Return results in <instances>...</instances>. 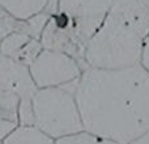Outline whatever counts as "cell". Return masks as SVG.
<instances>
[{"instance_id": "obj_11", "label": "cell", "mask_w": 149, "mask_h": 144, "mask_svg": "<svg viewBox=\"0 0 149 144\" xmlns=\"http://www.w3.org/2000/svg\"><path fill=\"white\" fill-rule=\"evenodd\" d=\"M16 30H25L28 31V26H26L25 21H18L15 17L5 12L3 8H0V42L5 38L9 33ZM29 33V31H28Z\"/></svg>"}, {"instance_id": "obj_7", "label": "cell", "mask_w": 149, "mask_h": 144, "mask_svg": "<svg viewBox=\"0 0 149 144\" xmlns=\"http://www.w3.org/2000/svg\"><path fill=\"white\" fill-rule=\"evenodd\" d=\"M52 0H0V8L18 21H26L46 10Z\"/></svg>"}, {"instance_id": "obj_13", "label": "cell", "mask_w": 149, "mask_h": 144, "mask_svg": "<svg viewBox=\"0 0 149 144\" xmlns=\"http://www.w3.org/2000/svg\"><path fill=\"white\" fill-rule=\"evenodd\" d=\"M18 106H20V100L15 94L0 87V109L18 114Z\"/></svg>"}, {"instance_id": "obj_3", "label": "cell", "mask_w": 149, "mask_h": 144, "mask_svg": "<svg viewBox=\"0 0 149 144\" xmlns=\"http://www.w3.org/2000/svg\"><path fill=\"white\" fill-rule=\"evenodd\" d=\"M111 5L113 0H58L56 12L51 15L39 37L42 47L71 55L85 70L86 45Z\"/></svg>"}, {"instance_id": "obj_2", "label": "cell", "mask_w": 149, "mask_h": 144, "mask_svg": "<svg viewBox=\"0 0 149 144\" xmlns=\"http://www.w3.org/2000/svg\"><path fill=\"white\" fill-rule=\"evenodd\" d=\"M148 34L149 13L141 1H113L107 16L86 45L85 67L119 70L139 64Z\"/></svg>"}, {"instance_id": "obj_14", "label": "cell", "mask_w": 149, "mask_h": 144, "mask_svg": "<svg viewBox=\"0 0 149 144\" xmlns=\"http://www.w3.org/2000/svg\"><path fill=\"white\" fill-rule=\"evenodd\" d=\"M139 64L149 73V34L145 37L141 47V54H140V62Z\"/></svg>"}, {"instance_id": "obj_6", "label": "cell", "mask_w": 149, "mask_h": 144, "mask_svg": "<svg viewBox=\"0 0 149 144\" xmlns=\"http://www.w3.org/2000/svg\"><path fill=\"white\" fill-rule=\"evenodd\" d=\"M0 87L15 94L20 100V124H33L31 98L38 88L31 79L28 66L0 54Z\"/></svg>"}, {"instance_id": "obj_5", "label": "cell", "mask_w": 149, "mask_h": 144, "mask_svg": "<svg viewBox=\"0 0 149 144\" xmlns=\"http://www.w3.org/2000/svg\"><path fill=\"white\" fill-rule=\"evenodd\" d=\"M29 71L36 87L43 89L74 84L84 67L65 52L43 49L29 66Z\"/></svg>"}, {"instance_id": "obj_1", "label": "cell", "mask_w": 149, "mask_h": 144, "mask_svg": "<svg viewBox=\"0 0 149 144\" xmlns=\"http://www.w3.org/2000/svg\"><path fill=\"white\" fill-rule=\"evenodd\" d=\"M84 131L128 144L149 130V73L140 64L86 67L74 87Z\"/></svg>"}, {"instance_id": "obj_9", "label": "cell", "mask_w": 149, "mask_h": 144, "mask_svg": "<svg viewBox=\"0 0 149 144\" xmlns=\"http://www.w3.org/2000/svg\"><path fill=\"white\" fill-rule=\"evenodd\" d=\"M33 37L25 30H16L9 33L1 42H0V54L4 57L16 59L18 52L28 43Z\"/></svg>"}, {"instance_id": "obj_12", "label": "cell", "mask_w": 149, "mask_h": 144, "mask_svg": "<svg viewBox=\"0 0 149 144\" xmlns=\"http://www.w3.org/2000/svg\"><path fill=\"white\" fill-rule=\"evenodd\" d=\"M18 123V114L0 109V140L4 139Z\"/></svg>"}, {"instance_id": "obj_16", "label": "cell", "mask_w": 149, "mask_h": 144, "mask_svg": "<svg viewBox=\"0 0 149 144\" xmlns=\"http://www.w3.org/2000/svg\"><path fill=\"white\" fill-rule=\"evenodd\" d=\"M0 144H1V140H0Z\"/></svg>"}, {"instance_id": "obj_8", "label": "cell", "mask_w": 149, "mask_h": 144, "mask_svg": "<svg viewBox=\"0 0 149 144\" xmlns=\"http://www.w3.org/2000/svg\"><path fill=\"white\" fill-rule=\"evenodd\" d=\"M55 140L42 132L34 124L18 123L4 139L1 144H54Z\"/></svg>"}, {"instance_id": "obj_4", "label": "cell", "mask_w": 149, "mask_h": 144, "mask_svg": "<svg viewBox=\"0 0 149 144\" xmlns=\"http://www.w3.org/2000/svg\"><path fill=\"white\" fill-rule=\"evenodd\" d=\"M76 82L38 89L31 98L33 124L54 140L84 131L74 97Z\"/></svg>"}, {"instance_id": "obj_15", "label": "cell", "mask_w": 149, "mask_h": 144, "mask_svg": "<svg viewBox=\"0 0 149 144\" xmlns=\"http://www.w3.org/2000/svg\"><path fill=\"white\" fill-rule=\"evenodd\" d=\"M128 144H149V130L147 132H144L143 135H140L139 138H136L135 140H132Z\"/></svg>"}, {"instance_id": "obj_10", "label": "cell", "mask_w": 149, "mask_h": 144, "mask_svg": "<svg viewBox=\"0 0 149 144\" xmlns=\"http://www.w3.org/2000/svg\"><path fill=\"white\" fill-rule=\"evenodd\" d=\"M54 144H120V143L106 139V138L97 136V135L90 134V132L86 131H81L79 134L70 135V136L55 140Z\"/></svg>"}]
</instances>
